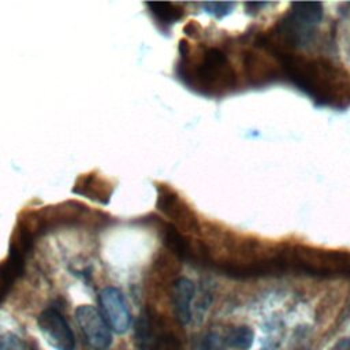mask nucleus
I'll return each instance as SVG.
<instances>
[{"label": "nucleus", "instance_id": "obj_1", "mask_svg": "<svg viewBox=\"0 0 350 350\" xmlns=\"http://www.w3.org/2000/svg\"><path fill=\"white\" fill-rule=\"evenodd\" d=\"M275 57L279 60L284 75L317 104L332 108L350 105V79L331 60L308 57L294 52Z\"/></svg>", "mask_w": 350, "mask_h": 350}, {"label": "nucleus", "instance_id": "obj_2", "mask_svg": "<svg viewBox=\"0 0 350 350\" xmlns=\"http://www.w3.org/2000/svg\"><path fill=\"white\" fill-rule=\"evenodd\" d=\"M194 79L209 93H223L237 85V74L226 53L219 48L204 51L194 68Z\"/></svg>", "mask_w": 350, "mask_h": 350}, {"label": "nucleus", "instance_id": "obj_3", "mask_svg": "<svg viewBox=\"0 0 350 350\" xmlns=\"http://www.w3.org/2000/svg\"><path fill=\"white\" fill-rule=\"evenodd\" d=\"M165 328L153 310L144 309L134 324L135 347L138 350H182L178 338Z\"/></svg>", "mask_w": 350, "mask_h": 350}, {"label": "nucleus", "instance_id": "obj_4", "mask_svg": "<svg viewBox=\"0 0 350 350\" xmlns=\"http://www.w3.org/2000/svg\"><path fill=\"white\" fill-rule=\"evenodd\" d=\"M156 208L182 232H196L200 230L198 220L191 208L167 185H157Z\"/></svg>", "mask_w": 350, "mask_h": 350}, {"label": "nucleus", "instance_id": "obj_5", "mask_svg": "<svg viewBox=\"0 0 350 350\" xmlns=\"http://www.w3.org/2000/svg\"><path fill=\"white\" fill-rule=\"evenodd\" d=\"M75 319L86 345L92 350H108L112 343V334L103 313L92 305H79L75 309Z\"/></svg>", "mask_w": 350, "mask_h": 350}, {"label": "nucleus", "instance_id": "obj_6", "mask_svg": "<svg viewBox=\"0 0 350 350\" xmlns=\"http://www.w3.org/2000/svg\"><path fill=\"white\" fill-rule=\"evenodd\" d=\"M37 325L46 343L55 350H74V332L66 317L55 308H46L37 317Z\"/></svg>", "mask_w": 350, "mask_h": 350}, {"label": "nucleus", "instance_id": "obj_7", "mask_svg": "<svg viewBox=\"0 0 350 350\" xmlns=\"http://www.w3.org/2000/svg\"><path fill=\"white\" fill-rule=\"evenodd\" d=\"M98 302L109 328L116 334H124L130 328L131 314L122 291L116 287H104L100 291Z\"/></svg>", "mask_w": 350, "mask_h": 350}, {"label": "nucleus", "instance_id": "obj_8", "mask_svg": "<svg viewBox=\"0 0 350 350\" xmlns=\"http://www.w3.org/2000/svg\"><path fill=\"white\" fill-rule=\"evenodd\" d=\"M196 295V286L187 278H179L172 284V308L180 324H187L191 320V301Z\"/></svg>", "mask_w": 350, "mask_h": 350}, {"label": "nucleus", "instance_id": "obj_9", "mask_svg": "<svg viewBox=\"0 0 350 350\" xmlns=\"http://www.w3.org/2000/svg\"><path fill=\"white\" fill-rule=\"evenodd\" d=\"M161 239L164 246L179 258L194 257V246L190 243V239L174 224L165 223L163 226Z\"/></svg>", "mask_w": 350, "mask_h": 350}, {"label": "nucleus", "instance_id": "obj_10", "mask_svg": "<svg viewBox=\"0 0 350 350\" xmlns=\"http://www.w3.org/2000/svg\"><path fill=\"white\" fill-rule=\"evenodd\" d=\"M103 179L94 176L93 174L88 176H81L78 183L74 187V193L83 194L90 200H96L98 202H108L109 196L112 193V187H108Z\"/></svg>", "mask_w": 350, "mask_h": 350}, {"label": "nucleus", "instance_id": "obj_11", "mask_svg": "<svg viewBox=\"0 0 350 350\" xmlns=\"http://www.w3.org/2000/svg\"><path fill=\"white\" fill-rule=\"evenodd\" d=\"M25 258L8 254V258L0 264V302L8 294L12 282L23 271Z\"/></svg>", "mask_w": 350, "mask_h": 350}, {"label": "nucleus", "instance_id": "obj_12", "mask_svg": "<svg viewBox=\"0 0 350 350\" xmlns=\"http://www.w3.org/2000/svg\"><path fill=\"white\" fill-rule=\"evenodd\" d=\"M288 14L299 23L314 29L323 18V5L321 3H291Z\"/></svg>", "mask_w": 350, "mask_h": 350}, {"label": "nucleus", "instance_id": "obj_13", "mask_svg": "<svg viewBox=\"0 0 350 350\" xmlns=\"http://www.w3.org/2000/svg\"><path fill=\"white\" fill-rule=\"evenodd\" d=\"M146 5L150 8V12L156 18L157 22L164 25H172L178 22L183 12L182 8L175 3H146Z\"/></svg>", "mask_w": 350, "mask_h": 350}, {"label": "nucleus", "instance_id": "obj_14", "mask_svg": "<svg viewBox=\"0 0 350 350\" xmlns=\"http://www.w3.org/2000/svg\"><path fill=\"white\" fill-rule=\"evenodd\" d=\"M253 339H254V334H253L252 328H249L246 325H239V327L231 328L227 332L224 342L230 347L247 350L253 345Z\"/></svg>", "mask_w": 350, "mask_h": 350}, {"label": "nucleus", "instance_id": "obj_15", "mask_svg": "<svg viewBox=\"0 0 350 350\" xmlns=\"http://www.w3.org/2000/svg\"><path fill=\"white\" fill-rule=\"evenodd\" d=\"M0 350H27L25 342L12 332L0 334Z\"/></svg>", "mask_w": 350, "mask_h": 350}, {"label": "nucleus", "instance_id": "obj_16", "mask_svg": "<svg viewBox=\"0 0 350 350\" xmlns=\"http://www.w3.org/2000/svg\"><path fill=\"white\" fill-rule=\"evenodd\" d=\"M202 7L205 11L216 18H223L227 14H230L231 8L234 7V3H216V1H209V3H202Z\"/></svg>", "mask_w": 350, "mask_h": 350}, {"label": "nucleus", "instance_id": "obj_17", "mask_svg": "<svg viewBox=\"0 0 350 350\" xmlns=\"http://www.w3.org/2000/svg\"><path fill=\"white\" fill-rule=\"evenodd\" d=\"M201 350H220V340L216 334H209L202 342Z\"/></svg>", "mask_w": 350, "mask_h": 350}, {"label": "nucleus", "instance_id": "obj_18", "mask_svg": "<svg viewBox=\"0 0 350 350\" xmlns=\"http://www.w3.org/2000/svg\"><path fill=\"white\" fill-rule=\"evenodd\" d=\"M329 350H350V338L340 339Z\"/></svg>", "mask_w": 350, "mask_h": 350}, {"label": "nucleus", "instance_id": "obj_19", "mask_svg": "<svg viewBox=\"0 0 350 350\" xmlns=\"http://www.w3.org/2000/svg\"><path fill=\"white\" fill-rule=\"evenodd\" d=\"M31 350H40V347H37V346H33V347H31Z\"/></svg>", "mask_w": 350, "mask_h": 350}]
</instances>
